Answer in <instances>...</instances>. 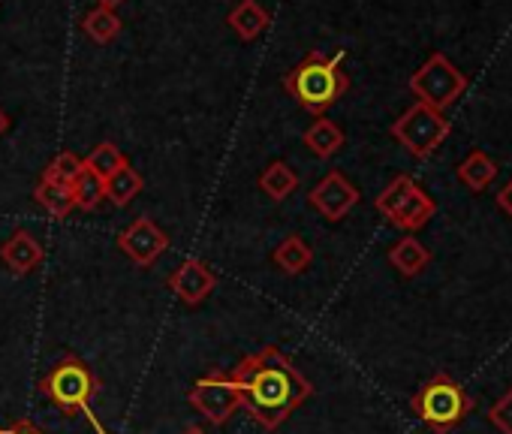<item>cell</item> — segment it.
I'll return each instance as SVG.
<instances>
[{"mask_svg": "<svg viewBox=\"0 0 512 434\" xmlns=\"http://www.w3.org/2000/svg\"><path fill=\"white\" fill-rule=\"evenodd\" d=\"M229 374L241 392V407L269 431L314 395L311 380L275 344L244 356Z\"/></svg>", "mask_w": 512, "mask_h": 434, "instance_id": "6da1fadb", "label": "cell"}, {"mask_svg": "<svg viewBox=\"0 0 512 434\" xmlns=\"http://www.w3.org/2000/svg\"><path fill=\"white\" fill-rule=\"evenodd\" d=\"M341 64L344 52H335L332 58L311 52L284 76V91L311 115H323L350 91V76Z\"/></svg>", "mask_w": 512, "mask_h": 434, "instance_id": "7a4b0ae2", "label": "cell"}, {"mask_svg": "<svg viewBox=\"0 0 512 434\" xmlns=\"http://www.w3.org/2000/svg\"><path fill=\"white\" fill-rule=\"evenodd\" d=\"M40 392H43L52 404H58V410H64V413H70V416H73V413H85L97 434H109L106 425L100 422V416L91 410V398L100 392V380H97V374L88 368L85 359H79V356H64V359L40 380Z\"/></svg>", "mask_w": 512, "mask_h": 434, "instance_id": "3957f363", "label": "cell"}, {"mask_svg": "<svg viewBox=\"0 0 512 434\" xmlns=\"http://www.w3.org/2000/svg\"><path fill=\"white\" fill-rule=\"evenodd\" d=\"M410 410L434 431H452L458 428L467 413L473 410V398L467 395V389L449 377V374H434L431 380H425L419 386V392L410 398Z\"/></svg>", "mask_w": 512, "mask_h": 434, "instance_id": "277c9868", "label": "cell"}, {"mask_svg": "<svg viewBox=\"0 0 512 434\" xmlns=\"http://www.w3.org/2000/svg\"><path fill=\"white\" fill-rule=\"evenodd\" d=\"M389 133H392L416 160H425V157H431V154L446 142V136L452 133V121H449L443 112H437V109H431V106H425V103H413V106L389 127Z\"/></svg>", "mask_w": 512, "mask_h": 434, "instance_id": "5b68a950", "label": "cell"}, {"mask_svg": "<svg viewBox=\"0 0 512 434\" xmlns=\"http://www.w3.org/2000/svg\"><path fill=\"white\" fill-rule=\"evenodd\" d=\"M410 91H413V97H419L416 103H425V106L443 112L467 91V76L443 52H434L410 76Z\"/></svg>", "mask_w": 512, "mask_h": 434, "instance_id": "8992f818", "label": "cell"}, {"mask_svg": "<svg viewBox=\"0 0 512 434\" xmlns=\"http://www.w3.org/2000/svg\"><path fill=\"white\" fill-rule=\"evenodd\" d=\"M187 401L211 422V425H223L229 422V416L235 410H241V392L232 380V374H223V371H211L205 377H199L190 392H187Z\"/></svg>", "mask_w": 512, "mask_h": 434, "instance_id": "52a82bcc", "label": "cell"}, {"mask_svg": "<svg viewBox=\"0 0 512 434\" xmlns=\"http://www.w3.org/2000/svg\"><path fill=\"white\" fill-rule=\"evenodd\" d=\"M118 248L133 260V266L148 269L169 248V236L151 221V217H136V221L118 236Z\"/></svg>", "mask_w": 512, "mask_h": 434, "instance_id": "ba28073f", "label": "cell"}, {"mask_svg": "<svg viewBox=\"0 0 512 434\" xmlns=\"http://www.w3.org/2000/svg\"><path fill=\"white\" fill-rule=\"evenodd\" d=\"M308 202L326 217V221H341V217H347V214L359 205V190H356V184L347 181L344 172L332 169V172L308 193Z\"/></svg>", "mask_w": 512, "mask_h": 434, "instance_id": "9c48e42d", "label": "cell"}, {"mask_svg": "<svg viewBox=\"0 0 512 434\" xmlns=\"http://www.w3.org/2000/svg\"><path fill=\"white\" fill-rule=\"evenodd\" d=\"M169 287H172V293H175L181 302H187V305H202V302L211 296V290L217 287V278H214V272H211L202 260H184V263L172 272Z\"/></svg>", "mask_w": 512, "mask_h": 434, "instance_id": "30bf717a", "label": "cell"}, {"mask_svg": "<svg viewBox=\"0 0 512 434\" xmlns=\"http://www.w3.org/2000/svg\"><path fill=\"white\" fill-rule=\"evenodd\" d=\"M437 214V202L419 187V184H413L398 202H395V208L386 214V221L392 224V227H398V230H404V233H416V230H422L431 217Z\"/></svg>", "mask_w": 512, "mask_h": 434, "instance_id": "8fae6325", "label": "cell"}, {"mask_svg": "<svg viewBox=\"0 0 512 434\" xmlns=\"http://www.w3.org/2000/svg\"><path fill=\"white\" fill-rule=\"evenodd\" d=\"M43 257H46L43 245L28 230H16L4 245H0V263H4L13 275H31L43 263Z\"/></svg>", "mask_w": 512, "mask_h": 434, "instance_id": "7c38bea8", "label": "cell"}, {"mask_svg": "<svg viewBox=\"0 0 512 434\" xmlns=\"http://www.w3.org/2000/svg\"><path fill=\"white\" fill-rule=\"evenodd\" d=\"M269 22H272V16L260 7V0H241V4H235V7L229 10V16H226V25H229V28L235 31V37L244 40V43H250V40L260 37V34L269 28Z\"/></svg>", "mask_w": 512, "mask_h": 434, "instance_id": "4fadbf2b", "label": "cell"}, {"mask_svg": "<svg viewBox=\"0 0 512 434\" xmlns=\"http://www.w3.org/2000/svg\"><path fill=\"white\" fill-rule=\"evenodd\" d=\"M389 263L398 269V275L416 278V275H422V272L431 266V251H428L419 239L404 236L401 242H395V245L389 248Z\"/></svg>", "mask_w": 512, "mask_h": 434, "instance_id": "5bb4252c", "label": "cell"}, {"mask_svg": "<svg viewBox=\"0 0 512 434\" xmlns=\"http://www.w3.org/2000/svg\"><path fill=\"white\" fill-rule=\"evenodd\" d=\"M305 145H308V151L314 154V157H320V160H329V157H335L341 148H344V130L335 124V121H329V118H317L308 130H305Z\"/></svg>", "mask_w": 512, "mask_h": 434, "instance_id": "9a60e30c", "label": "cell"}, {"mask_svg": "<svg viewBox=\"0 0 512 434\" xmlns=\"http://www.w3.org/2000/svg\"><path fill=\"white\" fill-rule=\"evenodd\" d=\"M260 190L272 199V202H284L287 196H293L299 190V175L290 163L275 160L260 172Z\"/></svg>", "mask_w": 512, "mask_h": 434, "instance_id": "2e32d148", "label": "cell"}, {"mask_svg": "<svg viewBox=\"0 0 512 434\" xmlns=\"http://www.w3.org/2000/svg\"><path fill=\"white\" fill-rule=\"evenodd\" d=\"M458 181L464 184V187H470L473 193H482L491 181H494V175H497V163L485 154V151H470L461 163H458Z\"/></svg>", "mask_w": 512, "mask_h": 434, "instance_id": "e0dca14e", "label": "cell"}, {"mask_svg": "<svg viewBox=\"0 0 512 434\" xmlns=\"http://www.w3.org/2000/svg\"><path fill=\"white\" fill-rule=\"evenodd\" d=\"M272 260H275V266H278L284 275H302V272L311 266L314 251L308 248V242H305L302 236H287V239L275 248Z\"/></svg>", "mask_w": 512, "mask_h": 434, "instance_id": "ac0fdd59", "label": "cell"}, {"mask_svg": "<svg viewBox=\"0 0 512 434\" xmlns=\"http://www.w3.org/2000/svg\"><path fill=\"white\" fill-rule=\"evenodd\" d=\"M70 193H73L76 208L94 211V208H100V202L106 199V181H103L94 169L82 166V172H79V175L73 178V184H70Z\"/></svg>", "mask_w": 512, "mask_h": 434, "instance_id": "d6986e66", "label": "cell"}, {"mask_svg": "<svg viewBox=\"0 0 512 434\" xmlns=\"http://www.w3.org/2000/svg\"><path fill=\"white\" fill-rule=\"evenodd\" d=\"M142 187H145L142 175L127 163L124 169H118L115 175L106 178V199L115 202L118 208H124V205H130L142 193Z\"/></svg>", "mask_w": 512, "mask_h": 434, "instance_id": "ffe728a7", "label": "cell"}, {"mask_svg": "<svg viewBox=\"0 0 512 434\" xmlns=\"http://www.w3.org/2000/svg\"><path fill=\"white\" fill-rule=\"evenodd\" d=\"M34 199H37V202L52 214V217H67V214L76 208L70 187L55 184V181H43V178H40V184L34 187Z\"/></svg>", "mask_w": 512, "mask_h": 434, "instance_id": "44dd1931", "label": "cell"}, {"mask_svg": "<svg viewBox=\"0 0 512 434\" xmlns=\"http://www.w3.org/2000/svg\"><path fill=\"white\" fill-rule=\"evenodd\" d=\"M82 31L94 40V43H112L121 34V19L115 10H103L94 7L85 19H82Z\"/></svg>", "mask_w": 512, "mask_h": 434, "instance_id": "7402d4cb", "label": "cell"}, {"mask_svg": "<svg viewBox=\"0 0 512 434\" xmlns=\"http://www.w3.org/2000/svg\"><path fill=\"white\" fill-rule=\"evenodd\" d=\"M127 163H130L127 154H124L115 142H100V145L85 157V166L94 169L103 181H106L109 175H115L118 169H124Z\"/></svg>", "mask_w": 512, "mask_h": 434, "instance_id": "603a6c76", "label": "cell"}, {"mask_svg": "<svg viewBox=\"0 0 512 434\" xmlns=\"http://www.w3.org/2000/svg\"><path fill=\"white\" fill-rule=\"evenodd\" d=\"M82 166H85V157H79V154H73V151H61V154L43 169V181H55V184L70 187L73 178L82 172Z\"/></svg>", "mask_w": 512, "mask_h": 434, "instance_id": "cb8c5ba5", "label": "cell"}, {"mask_svg": "<svg viewBox=\"0 0 512 434\" xmlns=\"http://www.w3.org/2000/svg\"><path fill=\"white\" fill-rule=\"evenodd\" d=\"M413 184H416V181H413L410 175H398V178H392V181L386 184V190H383V193L377 196V202H374V205H377V211L386 217V214L395 208V202H398V199L413 187Z\"/></svg>", "mask_w": 512, "mask_h": 434, "instance_id": "d4e9b609", "label": "cell"}, {"mask_svg": "<svg viewBox=\"0 0 512 434\" xmlns=\"http://www.w3.org/2000/svg\"><path fill=\"white\" fill-rule=\"evenodd\" d=\"M488 422L500 431V434H512V389H506L494 407L488 410Z\"/></svg>", "mask_w": 512, "mask_h": 434, "instance_id": "484cf974", "label": "cell"}, {"mask_svg": "<svg viewBox=\"0 0 512 434\" xmlns=\"http://www.w3.org/2000/svg\"><path fill=\"white\" fill-rule=\"evenodd\" d=\"M0 434H43L34 422H28V419H19V422H13L10 428H4Z\"/></svg>", "mask_w": 512, "mask_h": 434, "instance_id": "4316f807", "label": "cell"}, {"mask_svg": "<svg viewBox=\"0 0 512 434\" xmlns=\"http://www.w3.org/2000/svg\"><path fill=\"white\" fill-rule=\"evenodd\" d=\"M497 205H500V208H503V211L512 217V178H509V184H506V187L497 193Z\"/></svg>", "mask_w": 512, "mask_h": 434, "instance_id": "83f0119b", "label": "cell"}, {"mask_svg": "<svg viewBox=\"0 0 512 434\" xmlns=\"http://www.w3.org/2000/svg\"><path fill=\"white\" fill-rule=\"evenodd\" d=\"M124 4V0H97V7H103V10H118Z\"/></svg>", "mask_w": 512, "mask_h": 434, "instance_id": "f1b7e54d", "label": "cell"}, {"mask_svg": "<svg viewBox=\"0 0 512 434\" xmlns=\"http://www.w3.org/2000/svg\"><path fill=\"white\" fill-rule=\"evenodd\" d=\"M10 130V115L4 112V109H0V136H4Z\"/></svg>", "mask_w": 512, "mask_h": 434, "instance_id": "f546056e", "label": "cell"}, {"mask_svg": "<svg viewBox=\"0 0 512 434\" xmlns=\"http://www.w3.org/2000/svg\"><path fill=\"white\" fill-rule=\"evenodd\" d=\"M184 434H205V431L199 425H190V428H184Z\"/></svg>", "mask_w": 512, "mask_h": 434, "instance_id": "4dcf8cb0", "label": "cell"}, {"mask_svg": "<svg viewBox=\"0 0 512 434\" xmlns=\"http://www.w3.org/2000/svg\"><path fill=\"white\" fill-rule=\"evenodd\" d=\"M0 431H4V428H0Z\"/></svg>", "mask_w": 512, "mask_h": 434, "instance_id": "1f68e13d", "label": "cell"}]
</instances>
